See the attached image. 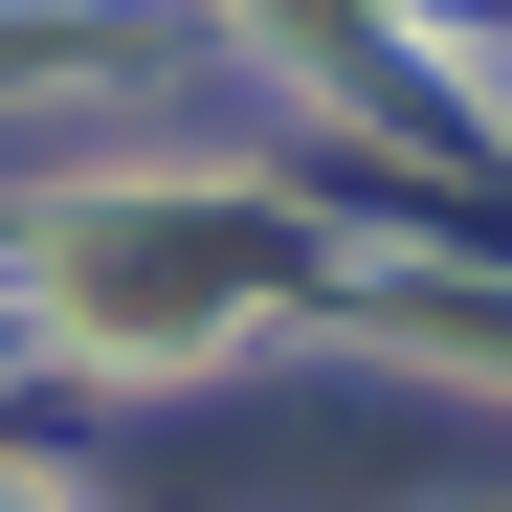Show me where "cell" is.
<instances>
[{"mask_svg":"<svg viewBox=\"0 0 512 512\" xmlns=\"http://www.w3.org/2000/svg\"><path fill=\"white\" fill-rule=\"evenodd\" d=\"M45 290L90 357H201V334H245V290H268V223H223V201H90V223H45Z\"/></svg>","mask_w":512,"mask_h":512,"instance_id":"6da1fadb","label":"cell"}]
</instances>
